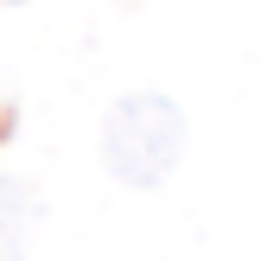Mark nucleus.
Wrapping results in <instances>:
<instances>
[{
	"label": "nucleus",
	"mask_w": 261,
	"mask_h": 261,
	"mask_svg": "<svg viewBox=\"0 0 261 261\" xmlns=\"http://www.w3.org/2000/svg\"><path fill=\"white\" fill-rule=\"evenodd\" d=\"M178 160H185V115H178L172 96L134 89V96H121L109 109V121H102V166L121 185L153 191L178 172Z\"/></svg>",
	"instance_id": "f257e3e1"
}]
</instances>
